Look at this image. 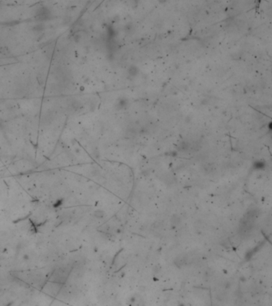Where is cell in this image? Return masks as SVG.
Wrapping results in <instances>:
<instances>
[{
	"label": "cell",
	"mask_w": 272,
	"mask_h": 306,
	"mask_svg": "<svg viewBox=\"0 0 272 306\" xmlns=\"http://www.w3.org/2000/svg\"><path fill=\"white\" fill-rule=\"evenodd\" d=\"M70 270L67 267H61L55 269L51 275L50 281L58 284L63 283L68 278V277L70 275Z\"/></svg>",
	"instance_id": "obj_1"
},
{
	"label": "cell",
	"mask_w": 272,
	"mask_h": 306,
	"mask_svg": "<svg viewBox=\"0 0 272 306\" xmlns=\"http://www.w3.org/2000/svg\"><path fill=\"white\" fill-rule=\"evenodd\" d=\"M186 262H187V257H185V256H183V255L179 256L178 258H176V261H175L176 265L178 266V267H181V266H183L184 264H185V263H186Z\"/></svg>",
	"instance_id": "obj_2"
}]
</instances>
